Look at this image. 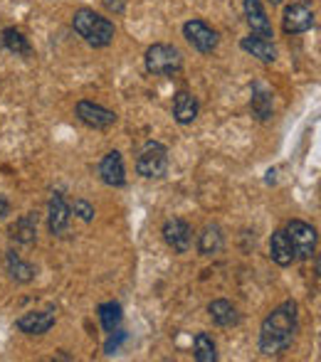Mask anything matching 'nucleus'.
I'll list each match as a JSON object with an SVG mask.
<instances>
[{
  "label": "nucleus",
  "instance_id": "obj_1",
  "mask_svg": "<svg viewBox=\"0 0 321 362\" xmlns=\"http://www.w3.org/2000/svg\"><path fill=\"white\" fill-rule=\"evenodd\" d=\"M294 333H297V303L284 300L259 325V353L267 358L287 353L292 348Z\"/></svg>",
  "mask_w": 321,
  "mask_h": 362
},
{
  "label": "nucleus",
  "instance_id": "obj_2",
  "mask_svg": "<svg viewBox=\"0 0 321 362\" xmlns=\"http://www.w3.org/2000/svg\"><path fill=\"white\" fill-rule=\"evenodd\" d=\"M72 28L86 45H91V47H96V49L109 47L116 37L114 23H111L109 18H104V15L94 13L91 8H79L77 13L72 15Z\"/></svg>",
  "mask_w": 321,
  "mask_h": 362
},
{
  "label": "nucleus",
  "instance_id": "obj_3",
  "mask_svg": "<svg viewBox=\"0 0 321 362\" xmlns=\"http://www.w3.org/2000/svg\"><path fill=\"white\" fill-rule=\"evenodd\" d=\"M144 64H146V72L154 74V76H168V74H176L178 69L183 67V57L173 45L166 42H156L146 49L144 54Z\"/></svg>",
  "mask_w": 321,
  "mask_h": 362
},
{
  "label": "nucleus",
  "instance_id": "obj_4",
  "mask_svg": "<svg viewBox=\"0 0 321 362\" xmlns=\"http://www.w3.org/2000/svg\"><path fill=\"white\" fill-rule=\"evenodd\" d=\"M168 170V151L159 141H146L136 156V173L149 180H159Z\"/></svg>",
  "mask_w": 321,
  "mask_h": 362
},
{
  "label": "nucleus",
  "instance_id": "obj_5",
  "mask_svg": "<svg viewBox=\"0 0 321 362\" xmlns=\"http://www.w3.org/2000/svg\"><path fill=\"white\" fill-rule=\"evenodd\" d=\"M183 37H186L188 45H191L193 49H198L201 54L215 52L218 42H220V35H218V30H213L210 25H208L205 20H201V18H193V20H188V23L183 25Z\"/></svg>",
  "mask_w": 321,
  "mask_h": 362
},
{
  "label": "nucleus",
  "instance_id": "obj_6",
  "mask_svg": "<svg viewBox=\"0 0 321 362\" xmlns=\"http://www.w3.org/2000/svg\"><path fill=\"white\" fill-rule=\"evenodd\" d=\"M287 234H289V242H292L297 259H312L314 257L319 234L312 224L302 222V219H292V222L287 224Z\"/></svg>",
  "mask_w": 321,
  "mask_h": 362
},
{
  "label": "nucleus",
  "instance_id": "obj_7",
  "mask_svg": "<svg viewBox=\"0 0 321 362\" xmlns=\"http://www.w3.org/2000/svg\"><path fill=\"white\" fill-rule=\"evenodd\" d=\"M74 114H77V119L81 121L84 126H89V129H96V131H104L109 129V126L116 124V114L111 109H104L101 104H94V101H77V106H74Z\"/></svg>",
  "mask_w": 321,
  "mask_h": 362
},
{
  "label": "nucleus",
  "instance_id": "obj_8",
  "mask_svg": "<svg viewBox=\"0 0 321 362\" xmlns=\"http://www.w3.org/2000/svg\"><path fill=\"white\" fill-rule=\"evenodd\" d=\"M314 25V10L304 3H292L284 8L282 15V28L287 35H302L312 30Z\"/></svg>",
  "mask_w": 321,
  "mask_h": 362
},
{
  "label": "nucleus",
  "instance_id": "obj_9",
  "mask_svg": "<svg viewBox=\"0 0 321 362\" xmlns=\"http://www.w3.org/2000/svg\"><path fill=\"white\" fill-rule=\"evenodd\" d=\"M161 234H163V239H166V244L176 254H186L188 249H191L193 232H191V224H188L186 219H178V217L166 219Z\"/></svg>",
  "mask_w": 321,
  "mask_h": 362
},
{
  "label": "nucleus",
  "instance_id": "obj_10",
  "mask_svg": "<svg viewBox=\"0 0 321 362\" xmlns=\"http://www.w3.org/2000/svg\"><path fill=\"white\" fill-rule=\"evenodd\" d=\"M99 177L109 187H124L126 185V168L124 158L119 151H109L99 163Z\"/></svg>",
  "mask_w": 321,
  "mask_h": 362
},
{
  "label": "nucleus",
  "instance_id": "obj_11",
  "mask_svg": "<svg viewBox=\"0 0 321 362\" xmlns=\"http://www.w3.org/2000/svg\"><path fill=\"white\" fill-rule=\"evenodd\" d=\"M69 217H72V207L67 205V200H64L60 192H55V195L50 197V205H47V227H50V232H52L55 237L64 234V232H67Z\"/></svg>",
  "mask_w": 321,
  "mask_h": 362
},
{
  "label": "nucleus",
  "instance_id": "obj_12",
  "mask_svg": "<svg viewBox=\"0 0 321 362\" xmlns=\"http://www.w3.org/2000/svg\"><path fill=\"white\" fill-rule=\"evenodd\" d=\"M20 333L25 335H45L55 325V310H33L15 320Z\"/></svg>",
  "mask_w": 321,
  "mask_h": 362
},
{
  "label": "nucleus",
  "instance_id": "obj_13",
  "mask_svg": "<svg viewBox=\"0 0 321 362\" xmlns=\"http://www.w3.org/2000/svg\"><path fill=\"white\" fill-rule=\"evenodd\" d=\"M244 20L257 37H272V23L264 13L262 0H244Z\"/></svg>",
  "mask_w": 321,
  "mask_h": 362
},
{
  "label": "nucleus",
  "instance_id": "obj_14",
  "mask_svg": "<svg viewBox=\"0 0 321 362\" xmlns=\"http://www.w3.org/2000/svg\"><path fill=\"white\" fill-rule=\"evenodd\" d=\"M269 257L277 267H289V264L297 262V254H294V247L289 242L287 229H277L269 239Z\"/></svg>",
  "mask_w": 321,
  "mask_h": 362
},
{
  "label": "nucleus",
  "instance_id": "obj_15",
  "mask_svg": "<svg viewBox=\"0 0 321 362\" xmlns=\"http://www.w3.org/2000/svg\"><path fill=\"white\" fill-rule=\"evenodd\" d=\"M198 111H201V104H198V99L191 91H178L173 96V119L181 126L193 124L198 119Z\"/></svg>",
  "mask_w": 321,
  "mask_h": 362
},
{
  "label": "nucleus",
  "instance_id": "obj_16",
  "mask_svg": "<svg viewBox=\"0 0 321 362\" xmlns=\"http://www.w3.org/2000/svg\"><path fill=\"white\" fill-rule=\"evenodd\" d=\"M240 47L252 57L262 59V62H274L277 59V47L269 37H257V35H247V37L240 40Z\"/></svg>",
  "mask_w": 321,
  "mask_h": 362
},
{
  "label": "nucleus",
  "instance_id": "obj_17",
  "mask_svg": "<svg viewBox=\"0 0 321 362\" xmlns=\"http://www.w3.org/2000/svg\"><path fill=\"white\" fill-rule=\"evenodd\" d=\"M10 239L18 244H33L38 239V212H28V215L18 217L10 224Z\"/></svg>",
  "mask_w": 321,
  "mask_h": 362
},
{
  "label": "nucleus",
  "instance_id": "obj_18",
  "mask_svg": "<svg viewBox=\"0 0 321 362\" xmlns=\"http://www.w3.org/2000/svg\"><path fill=\"white\" fill-rule=\"evenodd\" d=\"M249 111H252V116L259 121L272 119V91H269L262 81H254L252 99H249Z\"/></svg>",
  "mask_w": 321,
  "mask_h": 362
},
{
  "label": "nucleus",
  "instance_id": "obj_19",
  "mask_svg": "<svg viewBox=\"0 0 321 362\" xmlns=\"http://www.w3.org/2000/svg\"><path fill=\"white\" fill-rule=\"evenodd\" d=\"M208 313H210L213 323L220 325V328H230V325L240 323V313H237V308L225 298L213 300V303L208 305Z\"/></svg>",
  "mask_w": 321,
  "mask_h": 362
},
{
  "label": "nucleus",
  "instance_id": "obj_20",
  "mask_svg": "<svg viewBox=\"0 0 321 362\" xmlns=\"http://www.w3.org/2000/svg\"><path fill=\"white\" fill-rule=\"evenodd\" d=\"M223 244H225L223 229L218 224H208L198 237V252H201V257H213V254L223 252Z\"/></svg>",
  "mask_w": 321,
  "mask_h": 362
},
{
  "label": "nucleus",
  "instance_id": "obj_21",
  "mask_svg": "<svg viewBox=\"0 0 321 362\" xmlns=\"http://www.w3.org/2000/svg\"><path fill=\"white\" fill-rule=\"evenodd\" d=\"M0 42H3V47L8 49V52H13L15 57H30V54H33L30 40L15 28H5L3 33H0Z\"/></svg>",
  "mask_w": 321,
  "mask_h": 362
},
{
  "label": "nucleus",
  "instance_id": "obj_22",
  "mask_svg": "<svg viewBox=\"0 0 321 362\" xmlns=\"http://www.w3.org/2000/svg\"><path fill=\"white\" fill-rule=\"evenodd\" d=\"M5 269H8L10 279L18 284H28L35 279V269L30 267L28 262H23V259L18 257L15 252H8L5 254Z\"/></svg>",
  "mask_w": 321,
  "mask_h": 362
},
{
  "label": "nucleus",
  "instance_id": "obj_23",
  "mask_svg": "<svg viewBox=\"0 0 321 362\" xmlns=\"http://www.w3.org/2000/svg\"><path fill=\"white\" fill-rule=\"evenodd\" d=\"M99 320L106 333H114L121 325V320H124V310H121V305L116 300H106V303L99 305Z\"/></svg>",
  "mask_w": 321,
  "mask_h": 362
},
{
  "label": "nucleus",
  "instance_id": "obj_24",
  "mask_svg": "<svg viewBox=\"0 0 321 362\" xmlns=\"http://www.w3.org/2000/svg\"><path fill=\"white\" fill-rule=\"evenodd\" d=\"M196 360L198 362H215L218 360V353H215V343L208 333H198L196 335Z\"/></svg>",
  "mask_w": 321,
  "mask_h": 362
},
{
  "label": "nucleus",
  "instance_id": "obj_25",
  "mask_svg": "<svg viewBox=\"0 0 321 362\" xmlns=\"http://www.w3.org/2000/svg\"><path fill=\"white\" fill-rule=\"evenodd\" d=\"M72 212L81 219V222H91V219H94V207H91L86 200H74Z\"/></svg>",
  "mask_w": 321,
  "mask_h": 362
},
{
  "label": "nucleus",
  "instance_id": "obj_26",
  "mask_svg": "<svg viewBox=\"0 0 321 362\" xmlns=\"http://www.w3.org/2000/svg\"><path fill=\"white\" fill-rule=\"evenodd\" d=\"M101 3H104L109 10H114L116 15H121V13H124V8H126V0H101Z\"/></svg>",
  "mask_w": 321,
  "mask_h": 362
},
{
  "label": "nucleus",
  "instance_id": "obj_27",
  "mask_svg": "<svg viewBox=\"0 0 321 362\" xmlns=\"http://www.w3.org/2000/svg\"><path fill=\"white\" fill-rule=\"evenodd\" d=\"M8 215H10V202H8V197H5V195H0V219L8 217Z\"/></svg>",
  "mask_w": 321,
  "mask_h": 362
},
{
  "label": "nucleus",
  "instance_id": "obj_28",
  "mask_svg": "<svg viewBox=\"0 0 321 362\" xmlns=\"http://www.w3.org/2000/svg\"><path fill=\"white\" fill-rule=\"evenodd\" d=\"M269 3H272V5H279V3H282V0H269Z\"/></svg>",
  "mask_w": 321,
  "mask_h": 362
}]
</instances>
